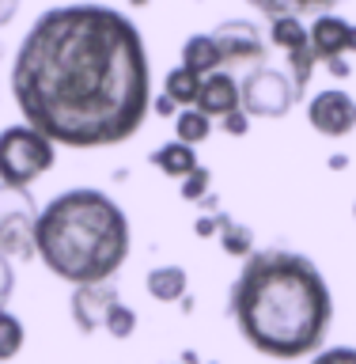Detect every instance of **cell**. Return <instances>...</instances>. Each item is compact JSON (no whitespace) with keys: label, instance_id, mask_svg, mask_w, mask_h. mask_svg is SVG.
I'll return each instance as SVG.
<instances>
[{"label":"cell","instance_id":"obj_8","mask_svg":"<svg viewBox=\"0 0 356 364\" xmlns=\"http://www.w3.org/2000/svg\"><path fill=\"white\" fill-rule=\"evenodd\" d=\"M307 122L323 136H349L356 129V99L341 87H326L307 102Z\"/></svg>","mask_w":356,"mask_h":364},{"label":"cell","instance_id":"obj_21","mask_svg":"<svg viewBox=\"0 0 356 364\" xmlns=\"http://www.w3.org/2000/svg\"><path fill=\"white\" fill-rule=\"evenodd\" d=\"M315 65H318V57H315V50H311V42L288 53V76H292V84H296V95H303V91L311 87Z\"/></svg>","mask_w":356,"mask_h":364},{"label":"cell","instance_id":"obj_6","mask_svg":"<svg viewBox=\"0 0 356 364\" xmlns=\"http://www.w3.org/2000/svg\"><path fill=\"white\" fill-rule=\"evenodd\" d=\"M296 99L300 95H296L292 76L281 73V68L258 65L239 80V107H243L250 118H284Z\"/></svg>","mask_w":356,"mask_h":364},{"label":"cell","instance_id":"obj_24","mask_svg":"<svg viewBox=\"0 0 356 364\" xmlns=\"http://www.w3.org/2000/svg\"><path fill=\"white\" fill-rule=\"evenodd\" d=\"M311 364H356V349L352 346H330V349H318Z\"/></svg>","mask_w":356,"mask_h":364},{"label":"cell","instance_id":"obj_23","mask_svg":"<svg viewBox=\"0 0 356 364\" xmlns=\"http://www.w3.org/2000/svg\"><path fill=\"white\" fill-rule=\"evenodd\" d=\"M209 190H212V171H209V167H198V171H190V175L178 182V193H182L186 201H193V205L209 198Z\"/></svg>","mask_w":356,"mask_h":364},{"label":"cell","instance_id":"obj_1","mask_svg":"<svg viewBox=\"0 0 356 364\" xmlns=\"http://www.w3.org/2000/svg\"><path fill=\"white\" fill-rule=\"evenodd\" d=\"M11 95L23 122L53 144H122L152 110V65L129 16L107 4L50 8L27 31Z\"/></svg>","mask_w":356,"mask_h":364},{"label":"cell","instance_id":"obj_14","mask_svg":"<svg viewBox=\"0 0 356 364\" xmlns=\"http://www.w3.org/2000/svg\"><path fill=\"white\" fill-rule=\"evenodd\" d=\"M182 65H186L190 73H198V76H209V73H216V68H224L212 34H190V38L182 42Z\"/></svg>","mask_w":356,"mask_h":364},{"label":"cell","instance_id":"obj_31","mask_svg":"<svg viewBox=\"0 0 356 364\" xmlns=\"http://www.w3.org/2000/svg\"><path fill=\"white\" fill-rule=\"evenodd\" d=\"M326 167H330V171H345V167H349V156H345V152H334V156L326 159Z\"/></svg>","mask_w":356,"mask_h":364},{"label":"cell","instance_id":"obj_7","mask_svg":"<svg viewBox=\"0 0 356 364\" xmlns=\"http://www.w3.org/2000/svg\"><path fill=\"white\" fill-rule=\"evenodd\" d=\"M212 42L220 50V65L224 68H258L266 65V38L254 23L247 19H227L212 31Z\"/></svg>","mask_w":356,"mask_h":364},{"label":"cell","instance_id":"obj_9","mask_svg":"<svg viewBox=\"0 0 356 364\" xmlns=\"http://www.w3.org/2000/svg\"><path fill=\"white\" fill-rule=\"evenodd\" d=\"M122 296L114 292L110 281L102 284H76L72 289V300H68V311H72V323L84 338H91L95 330H102V323H107V311L114 304H118Z\"/></svg>","mask_w":356,"mask_h":364},{"label":"cell","instance_id":"obj_35","mask_svg":"<svg viewBox=\"0 0 356 364\" xmlns=\"http://www.w3.org/2000/svg\"><path fill=\"white\" fill-rule=\"evenodd\" d=\"M209 364H216V360H209Z\"/></svg>","mask_w":356,"mask_h":364},{"label":"cell","instance_id":"obj_36","mask_svg":"<svg viewBox=\"0 0 356 364\" xmlns=\"http://www.w3.org/2000/svg\"><path fill=\"white\" fill-rule=\"evenodd\" d=\"M175 364H182V360H175Z\"/></svg>","mask_w":356,"mask_h":364},{"label":"cell","instance_id":"obj_26","mask_svg":"<svg viewBox=\"0 0 356 364\" xmlns=\"http://www.w3.org/2000/svg\"><path fill=\"white\" fill-rule=\"evenodd\" d=\"M220 129L227 133V136H247L250 133V114L239 107V110H232V114H224L220 118Z\"/></svg>","mask_w":356,"mask_h":364},{"label":"cell","instance_id":"obj_27","mask_svg":"<svg viewBox=\"0 0 356 364\" xmlns=\"http://www.w3.org/2000/svg\"><path fill=\"white\" fill-rule=\"evenodd\" d=\"M11 292H16V273H11V258L0 255V307H8Z\"/></svg>","mask_w":356,"mask_h":364},{"label":"cell","instance_id":"obj_22","mask_svg":"<svg viewBox=\"0 0 356 364\" xmlns=\"http://www.w3.org/2000/svg\"><path fill=\"white\" fill-rule=\"evenodd\" d=\"M102 330H107L110 338H118V341H125V338H133L136 334V311L129 304H114L110 311H107V323H102Z\"/></svg>","mask_w":356,"mask_h":364},{"label":"cell","instance_id":"obj_17","mask_svg":"<svg viewBox=\"0 0 356 364\" xmlns=\"http://www.w3.org/2000/svg\"><path fill=\"white\" fill-rule=\"evenodd\" d=\"M269 42L277 46V50L292 53V50H300V46L311 42V34H307L300 16H277V19H269Z\"/></svg>","mask_w":356,"mask_h":364},{"label":"cell","instance_id":"obj_5","mask_svg":"<svg viewBox=\"0 0 356 364\" xmlns=\"http://www.w3.org/2000/svg\"><path fill=\"white\" fill-rule=\"evenodd\" d=\"M38 205L34 193L23 186H4L0 182V255L8 258H38L34 250V224H38Z\"/></svg>","mask_w":356,"mask_h":364},{"label":"cell","instance_id":"obj_32","mask_svg":"<svg viewBox=\"0 0 356 364\" xmlns=\"http://www.w3.org/2000/svg\"><path fill=\"white\" fill-rule=\"evenodd\" d=\"M182 364H198V349H186V353H182Z\"/></svg>","mask_w":356,"mask_h":364},{"label":"cell","instance_id":"obj_19","mask_svg":"<svg viewBox=\"0 0 356 364\" xmlns=\"http://www.w3.org/2000/svg\"><path fill=\"white\" fill-rule=\"evenodd\" d=\"M220 247H224V255H232V258H250L254 255V232H250L247 224H235L232 216H224Z\"/></svg>","mask_w":356,"mask_h":364},{"label":"cell","instance_id":"obj_16","mask_svg":"<svg viewBox=\"0 0 356 364\" xmlns=\"http://www.w3.org/2000/svg\"><path fill=\"white\" fill-rule=\"evenodd\" d=\"M209 136H212V118L209 114H201L198 107H186V110L175 114V141L198 148L201 141H209Z\"/></svg>","mask_w":356,"mask_h":364},{"label":"cell","instance_id":"obj_2","mask_svg":"<svg viewBox=\"0 0 356 364\" xmlns=\"http://www.w3.org/2000/svg\"><path fill=\"white\" fill-rule=\"evenodd\" d=\"M227 315L250 349L273 360L315 357L334 323V296L307 255L254 250L227 296Z\"/></svg>","mask_w":356,"mask_h":364},{"label":"cell","instance_id":"obj_15","mask_svg":"<svg viewBox=\"0 0 356 364\" xmlns=\"http://www.w3.org/2000/svg\"><path fill=\"white\" fill-rule=\"evenodd\" d=\"M247 4H254L261 16L277 19V16H330V8L345 4V0H247Z\"/></svg>","mask_w":356,"mask_h":364},{"label":"cell","instance_id":"obj_4","mask_svg":"<svg viewBox=\"0 0 356 364\" xmlns=\"http://www.w3.org/2000/svg\"><path fill=\"white\" fill-rule=\"evenodd\" d=\"M57 164V144L38 129L23 125H8L0 129V182L4 186H23L31 190V182H38L45 171Z\"/></svg>","mask_w":356,"mask_h":364},{"label":"cell","instance_id":"obj_20","mask_svg":"<svg viewBox=\"0 0 356 364\" xmlns=\"http://www.w3.org/2000/svg\"><path fill=\"white\" fill-rule=\"evenodd\" d=\"M23 341H27V330H23L19 315L0 307V360H16L23 353Z\"/></svg>","mask_w":356,"mask_h":364},{"label":"cell","instance_id":"obj_13","mask_svg":"<svg viewBox=\"0 0 356 364\" xmlns=\"http://www.w3.org/2000/svg\"><path fill=\"white\" fill-rule=\"evenodd\" d=\"M148 159H152V164H156L159 171H163L167 178H178V182L186 178L190 171H198V167H201V164H198V152H193L190 144H182V141H167V144H159Z\"/></svg>","mask_w":356,"mask_h":364},{"label":"cell","instance_id":"obj_25","mask_svg":"<svg viewBox=\"0 0 356 364\" xmlns=\"http://www.w3.org/2000/svg\"><path fill=\"white\" fill-rule=\"evenodd\" d=\"M224 216H227V213H201L198 220H193V235H198V239H212V235H220Z\"/></svg>","mask_w":356,"mask_h":364},{"label":"cell","instance_id":"obj_30","mask_svg":"<svg viewBox=\"0 0 356 364\" xmlns=\"http://www.w3.org/2000/svg\"><path fill=\"white\" fill-rule=\"evenodd\" d=\"M19 11V0H0V27H8Z\"/></svg>","mask_w":356,"mask_h":364},{"label":"cell","instance_id":"obj_12","mask_svg":"<svg viewBox=\"0 0 356 364\" xmlns=\"http://www.w3.org/2000/svg\"><path fill=\"white\" fill-rule=\"evenodd\" d=\"M144 289L159 304H178L182 296L190 292V273L182 266H159V269H152L144 277Z\"/></svg>","mask_w":356,"mask_h":364},{"label":"cell","instance_id":"obj_18","mask_svg":"<svg viewBox=\"0 0 356 364\" xmlns=\"http://www.w3.org/2000/svg\"><path fill=\"white\" fill-rule=\"evenodd\" d=\"M201 80L205 76L190 73L186 65H178V68H171L167 80H163V95H171L178 107H193V102H198V91H201Z\"/></svg>","mask_w":356,"mask_h":364},{"label":"cell","instance_id":"obj_33","mask_svg":"<svg viewBox=\"0 0 356 364\" xmlns=\"http://www.w3.org/2000/svg\"><path fill=\"white\" fill-rule=\"evenodd\" d=\"M129 4H133V8H148V0H129Z\"/></svg>","mask_w":356,"mask_h":364},{"label":"cell","instance_id":"obj_34","mask_svg":"<svg viewBox=\"0 0 356 364\" xmlns=\"http://www.w3.org/2000/svg\"><path fill=\"white\" fill-rule=\"evenodd\" d=\"M352 216H356V205H352Z\"/></svg>","mask_w":356,"mask_h":364},{"label":"cell","instance_id":"obj_3","mask_svg":"<svg viewBox=\"0 0 356 364\" xmlns=\"http://www.w3.org/2000/svg\"><path fill=\"white\" fill-rule=\"evenodd\" d=\"M129 220L110 193L76 186L38 213L34 250L53 277L76 284H102L129 258Z\"/></svg>","mask_w":356,"mask_h":364},{"label":"cell","instance_id":"obj_11","mask_svg":"<svg viewBox=\"0 0 356 364\" xmlns=\"http://www.w3.org/2000/svg\"><path fill=\"white\" fill-rule=\"evenodd\" d=\"M193 107L201 114H209V118H224V114L239 110V80L227 68H216V73L201 80V91H198Z\"/></svg>","mask_w":356,"mask_h":364},{"label":"cell","instance_id":"obj_10","mask_svg":"<svg viewBox=\"0 0 356 364\" xmlns=\"http://www.w3.org/2000/svg\"><path fill=\"white\" fill-rule=\"evenodd\" d=\"M352 23L349 19H341V16H318L311 27H307V34H311V50L318 57V65L330 61V57H345L349 53V46H352Z\"/></svg>","mask_w":356,"mask_h":364},{"label":"cell","instance_id":"obj_29","mask_svg":"<svg viewBox=\"0 0 356 364\" xmlns=\"http://www.w3.org/2000/svg\"><path fill=\"white\" fill-rule=\"evenodd\" d=\"M326 68H330V76L334 80H349L352 76V65L345 61V57H330V61H323Z\"/></svg>","mask_w":356,"mask_h":364},{"label":"cell","instance_id":"obj_28","mask_svg":"<svg viewBox=\"0 0 356 364\" xmlns=\"http://www.w3.org/2000/svg\"><path fill=\"white\" fill-rule=\"evenodd\" d=\"M152 114H159V118H171V122H175L178 102L171 99V95H163V91H159V95H152Z\"/></svg>","mask_w":356,"mask_h":364}]
</instances>
